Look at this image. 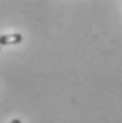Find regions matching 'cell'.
Segmentation results:
<instances>
[{"label":"cell","instance_id":"6da1fadb","mask_svg":"<svg viewBox=\"0 0 122 123\" xmlns=\"http://www.w3.org/2000/svg\"><path fill=\"white\" fill-rule=\"evenodd\" d=\"M23 41V36L20 33H12V34H3L0 36V47L1 45H13L20 44Z\"/></svg>","mask_w":122,"mask_h":123},{"label":"cell","instance_id":"7a4b0ae2","mask_svg":"<svg viewBox=\"0 0 122 123\" xmlns=\"http://www.w3.org/2000/svg\"><path fill=\"white\" fill-rule=\"evenodd\" d=\"M12 123H21V120H20V119H13Z\"/></svg>","mask_w":122,"mask_h":123},{"label":"cell","instance_id":"3957f363","mask_svg":"<svg viewBox=\"0 0 122 123\" xmlns=\"http://www.w3.org/2000/svg\"><path fill=\"white\" fill-rule=\"evenodd\" d=\"M0 51H1V47H0Z\"/></svg>","mask_w":122,"mask_h":123}]
</instances>
